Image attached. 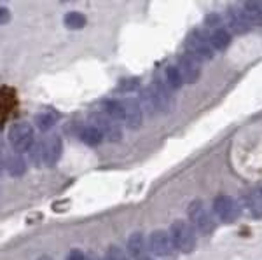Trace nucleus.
I'll list each match as a JSON object with an SVG mask.
<instances>
[{"mask_svg": "<svg viewBox=\"0 0 262 260\" xmlns=\"http://www.w3.org/2000/svg\"><path fill=\"white\" fill-rule=\"evenodd\" d=\"M170 238L173 246L182 253H191L196 248V230L191 224L184 220H177L170 227Z\"/></svg>", "mask_w": 262, "mask_h": 260, "instance_id": "f257e3e1", "label": "nucleus"}, {"mask_svg": "<svg viewBox=\"0 0 262 260\" xmlns=\"http://www.w3.org/2000/svg\"><path fill=\"white\" fill-rule=\"evenodd\" d=\"M187 213H189V219H191L192 225L200 230L201 234H212L215 230L217 222H215L213 215L205 208V204H203L201 201H194V203H191Z\"/></svg>", "mask_w": 262, "mask_h": 260, "instance_id": "f03ea898", "label": "nucleus"}, {"mask_svg": "<svg viewBox=\"0 0 262 260\" xmlns=\"http://www.w3.org/2000/svg\"><path fill=\"white\" fill-rule=\"evenodd\" d=\"M9 141L16 152H27L33 145V128L28 123H16L9 129Z\"/></svg>", "mask_w": 262, "mask_h": 260, "instance_id": "7ed1b4c3", "label": "nucleus"}, {"mask_svg": "<svg viewBox=\"0 0 262 260\" xmlns=\"http://www.w3.org/2000/svg\"><path fill=\"white\" fill-rule=\"evenodd\" d=\"M213 211L217 215V219H221V222H224V224H232L242 215L239 204L232 198H229V196H219L213 201Z\"/></svg>", "mask_w": 262, "mask_h": 260, "instance_id": "20e7f679", "label": "nucleus"}, {"mask_svg": "<svg viewBox=\"0 0 262 260\" xmlns=\"http://www.w3.org/2000/svg\"><path fill=\"white\" fill-rule=\"evenodd\" d=\"M215 49L210 44V39H206L205 35H201L200 32L191 33V37L187 39V53H191L192 56H196L198 60H212Z\"/></svg>", "mask_w": 262, "mask_h": 260, "instance_id": "39448f33", "label": "nucleus"}, {"mask_svg": "<svg viewBox=\"0 0 262 260\" xmlns=\"http://www.w3.org/2000/svg\"><path fill=\"white\" fill-rule=\"evenodd\" d=\"M179 72L182 75V81L184 84H194L200 81L201 77V65L200 60L196 56H192L191 53H185L179 61Z\"/></svg>", "mask_w": 262, "mask_h": 260, "instance_id": "423d86ee", "label": "nucleus"}, {"mask_svg": "<svg viewBox=\"0 0 262 260\" xmlns=\"http://www.w3.org/2000/svg\"><path fill=\"white\" fill-rule=\"evenodd\" d=\"M149 250L156 257H171L173 255V241L170 238V234L164 232V230H154L149 238Z\"/></svg>", "mask_w": 262, "mask_h": 260, "instance_id": "0eeeda50", "label": "nucleus"}, {"mask_svg": "<svg viewBox=\"0 0 262 260\" xmlns=\"http://www.w3.org/2000/svg\"><path fill=\"white\" fill-rule=\"evenodd\" d=\"M152 94L156 98V105H158V112H163V114H168V112L173 108V96L170 93V87L168 84H164L163 81L156 79L154 84L150 86Z\"/></svg>", "mask_w": 262, "mask_h": 260, "instance_id": "6e6552de", "label": "nucleus"}, {"mask_svg": "<svg viewBox=\"0 0 262 260\" xmlns=\"http://www.w3.org/2000/svg\"><path fill=\"white\" fill-rule=\"evenodd\" d=\"M42 149V161L46 162L48 166H54L61 157L63 152V144H61V138L58 135L49 136L44 144H40Z\"/></svg>", "mask_w": 262, "mask_h": 260, "instance_id": "1a4fd4ad", "label": "nucleus"}, {"mask_svg": "<svg viewBox=\"0 0 262 260\" xmlns=\"http://www.w3.org/2000/svg\"><path fill=\"white\" fill-rule=\"evenodd\" d=\"M124 105V123L129 129H138L143 123V110L138 100L128 98L122 102Z\"/></svg>", "mask_w": 262, "mask_h": 260, "instance_id": "9d476101", "label": "nucleus"}, {"mask_svg": "<svg viewBox=\"0 0 262 260\" xmlns=\"http://www.w3.org/2000/svg\"><path fill=\"white\" fill-rule=\"evenodd\" d=\"M95 126L103 133V136H107L111 141H119L122 138V133H121V128L117 126V121L111 119V117H101V115H96L95 117Z\"/></svg>", "mask_w": 262, "mask_h": 260, "instance_id": "9b49d317", "label": "nucleus"}, {"mask_svg": "<svg viewBox=\"0 0 262 260\" xmlns=\"http://www.w3.org/2000/svg\"><path fill=\"white\" fill-rule=\"evenodd\" d=\"M239 11L253 27H262V4L259 0H243Z\"/></svg>", "mask_w": 262, "mask_h": 260, "instance_id": "f8f14e48", "label": "nucleus"}, {"mask_svg": "<svg viewBox=\"0 0 262 260\" xmlns=\"http://www.w3.org/2000/svg\"><path fill=\"white\" fill-rule=\"evenodd\" d=\"M227 23H229L231 30L234 33H238V35L247 33L248 28H250V23H248L247 18L243 16V12L239 11V7H234V6L227 9Z\"/></svg>", "mask_w": 262, "mask_h": 260, "instance_id": "ddd939ff", "label": "nucleus"}, {"mask_svg": "<svg viewBox=\"0 0 262 260\" xmlns=\"http://www.w3.org/2000/svg\"><path fill=\"white\" fill-rule=\"evenodd\" d=\"M128 251L133 260H147V245L142 232H135L128 240Z\"/></svg>", "mask_w": 262, "mask_h": 260, "instance_id": "4468645a", "label": "nucleus"}, {"mask_svg": "<svg viewBox=\"0 0 262 260\" xmlns=\"http://www.w3.org/2000/svg\"><path fill=\"white\" fill-rule=\"evenodd\" d=\"M210 44L217 51H226L231 44V33L226 28H215L212 35H210Z\"/></svg>", "mask_w": 262, "mask_h": 260, "instance_id": "2eb2a0df", "label": "nucleus"}, {"mask_svg": "<svg viewBox=\"0 0 262 260\" xmlns=\"http://www.w3.org/2000/svg\"><path fill=\"white\" fill-rule=\"evenodd\" d=\"M103 110L107 117H111L114 121H124V105L117 102V100H105Z\"/></svg>", "mask_w": 262, "mask_h": 260, "instance_id": "dca6fc26", "label": "nucleus"}, {"mask_svg": "<svg viewBox=\"0 0 262 260\" xmlns=\"http://www.w3.org/2000/svg\"><path fill=\"white\" fill-rule=\"evenodd\" d=\"M140 107L143 112H147L149 115H154L158 114V105H156V98L154 94H152V89L150 87H145V89H142L140 93Z\"/></svg>", "mask_w": 262, "mask_h": 260, "instance_id": "f3484780", "label": "nucleus"}, {"mask_svg": "<svg viewBox=\"0 0 262 260\" xmlns=\"http://www.w3.org/2000/svg\"><path fill=\"white\" fill-rule=\"evenodd\" d=\"M81 140L86 145L96 147L101 144V140H103V133H101L96 126H88V128H84L81 131Z\"/></svg>", "mask_w": 262, "mask_h": 260, "instance_id": "a211bd4d", "label": "nucleus"}, {"mask_svg": "<svg viewBox=\"0 0 262 260\" xmlns=\"http://www.w3.org/2000/svg\"><path fill=\"white\" fill-rule=\"evenodd\" d=\"M63 23L69 30H81V28L86 27L88 19L82 12H77V11H72V12H67L65 18H63Z\"/></svg>", "mask_w": 262, "mask_h": 260, "instance_id": "6ab92c4d", "label": "nucleus"}, {"mask_svg": "<svg viewBox=\"0 0 262 260\" xmlns=\"http://www.w3.org/2000/svg\"><path fill=\"white\" fill-rule=\"evenodd\" d=\"M245 203H247L248 211H250L253 217H257V219L262 217V194H260V192L250 194L247 199H245Z\"/></svg>", "mask_w": 262, "mask_h": 260, "instance_id": "aec40b11", "label": "nucleus"}, {"mask_svg": "<svg viewBox=\"0 0 262 260\" xmlns=\"http://www.w3.org/2000/svg\"><path fill=\"white\" fill-rule=\"evenodd\" d=\"M54 124H56V114H53V112H42L35 117V126L42 131H48Z\"/></svg>", "mask_w": 262, "mask_h": 260, "instance_id": "412c9836", "label": "nucleus"}, {"mask_svg": "<svg viewBox=\"0 0 262 260\" xmlns=\"http://www.w3.org/2000/svg\"><path fill=\"white\" fill-rule=\"evenodd\" d=\"M27 170V164H25L23 157L19 156H12L7 159V171L12 175V177H21Z\"/></svg>", "mask_w": 262, "mask_h": 260, "instance_id": "4be33fe9", "label": "nucleus"}, {"mask_svg": "<svg viewBox=\"0 0 262 260\" xmlns=\"http://www.w3.org/2000/svg\"><path fill=\"white\" fill-rule=\"evenodd\" d=\"M164 74H166L168 87H170V89H180L184 81H182V75L179 72V68H177V66H168Z\"/></svg>", "mask_w": 262, "mask_h": 260, "instance_id": "5701e85b", "label": "nucleus"}, {"mask_svg": "<svg viewBox=\"0 0 262 260\" xmlns=\"http://www.w3.org/2000/svg\"><path fill=\"white\" fill-rule=\"evenodd\" d=\"M105 260H128V257L124 255V251L121 248H117V246H111L107 251V255H105Z\"/></svg>", "mask_w": 262, "mask_h": 260, "instance_id": "b1692460", "label": "nucleus"}, {"mask_svg": "<svg viewBox=\"0 0 262 260\" xmlns=\"http://www.w3.org/2000/svg\"><path fill=\"white\" fill-rule=\"evenodd\" d=\"M137 86H138V79H122L121 84H119V89L121 91H133V89H137Z\"/></svg>", "mask_w": 262, "mask_h": 260, "instance_id": "393cba45", "label": "nucleus"}, {"mask_svg": "<svg viewBox=\"0 0 262 260\" xmlns=\"http://www.w3.org/2000/svg\"><path fill=\"white\" fill-rule=\"evenodd\" d=\"M11 21V11L7 7H0V25H7Z\"/></svg>", "mask_w": 262, "mask_h": 260, "instance_id": "a878e982", "label": "nucleus"}, {"mask_svg": "<svg viewBox=\"0 0 262 260\" xmlns=\"http://www.w3.org/2000/svg\"><path fill=\"white\" fill-rule=\"evenodd\" d=\"M67 260H86L84 253L81 250H72L69 255H67Z\"/></svg>", "mask_w": 262, "mask_h": 260, "instance_id": "bb28decb", "label": "nucleus"}, {"mask_svg": "<svg viewBox=\"0 0 262 260\" xmlns=\"http://www.w3.org/2000/svg\"><path fill=\"white\" fill-rule=\"evenodd\" d=\"M205 23L208 25V27H215V25L221 23V16H219V14H210L208 18L205 19Z\"/></svg>", "mask_w": 262, "mask_h": 260, "instance_id": "cd10ccee", "label": "nucleus"}, {"mask_svg": "<svg viewBox=\"0 0 262 260\" xmlns=\"http://www.w3.org/2000/svg\"><path fill=\"white\" fill-rule=\"evenodd\" d=\"M90 260H100V258H96V257H91Z\"/></svg>", "mask_w": 262, "mask_h": 260, "instance_id": "c85d7f7f", "label": "nucleus"}, {"mask_svg": "<svg viewBox=\"0 0 262 260\" xmlns=\"http://www.w3.org/2000/svg\"><path fill=\"white\" fill-rule=\"evenodd\" d=\"M61 2H72V0H61Z\"/></svg>", "mask_w": 262, "mask_h": 260, "instance_id": "c756f323", "label": "nucleus"}, {"mask_svg": "<svg viewBox=\"0 0 262 260\" xmlns=\"http://www.w3.org/2000/svg\"><path fill=\"white\" fill-rule=\"evenodd\" d=\"M259 2H260V4H262V0H259Z\"/></svg>", "mask_w": 262, "mask_h": 260, "instance_id": "7c9ffc66", "label": "nucleus"}, {"mask_svg": "<svg viewBox=\"0 0 262 260\" xmlns=\"http://www.w3.org/2000/svg\"><path fill=\"white\" fill-rule=\"evenodd\" d=\"M260 194H262V191H260Z\"/></svg>", "mask_w": 262, "mask_h": 260, "instance_id": "2f4dec72", "label": "nucleus"}]
</instances>
